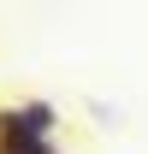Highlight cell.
Instances as JSON below:
<instances>
[{"label": "cell", "instance_id": "obj_1", "mask_svg": "<svg viewBox=\"0 0 148 154\" xmlns=\"http://www.w3.org/2000/svg\"><path fill=\"white\" fill-rule=\"evenodd\" d=\"M18 136H59V107L42 95H24L12 107H0V142H18Z\"/></svg>", "mask_w": 148, "mask_h": 154}, {"label": "cell", "instance_id": "obj_2", "mask_svg": "<svg viewBox=\"0 0 148 154\" xmlns=\"http://www.w3.org/2000/svg\"><path fill=\"white\" fill-rule=\"evenodd\" d=\"M6 154H65L59 136H18V142H0Z\"/></svg>", "mask_w": 148, "mask_h": 154}]
</instances>
